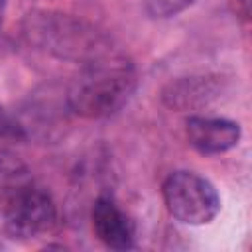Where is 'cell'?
Here are the masks:
<instances>
[{
  "instance_id": "obj_5",
  "label": "cell",
  "mask_w": 252,
  "mask_h": 252,
  "mask_svg": "<svg viewBox=\"0 0 252 252\" xmlns=\"http://www.w3.org/2000/svg\"><path fill=\"white\" fill-rule=\"evenodd\" d=\"M189 144L201 154H222L232 150L242 136L240 124L219 116H189L185 122Z\"/></svg>"
},
{
  "instance_id": "obj_8",
  "label": "cell",
  "mask_w": 252,
  "mask_h": 252,
  "mask_svg": "<svg viewBox=\"0 0 252 252\" xmlns=\"http://www.w3.org/2000/svg\"><path fill=\"white\" fill-rule=\"evenodd\" d=\"M195 0H144V10L154 20H167L181 14Z\"/></svg>"
},
{
  "instance_id": "obj_6",
  "label": "cell",
  "mask_w": 252,
  "mask_h": 252,
  "mask_svg": "<svg viewBox=\"0 0 252 252\" xmlns=\"http://www.w3.org/2000/svg\"><path fill=\"white\" fill-rule=\"evenodd\" d=\"M91 224L94 236L106 248L128 250L134 246V222L110 197H98L94 201Z\"/></svg>"
},
{
  "instance_id": "obj_1",
  "label": "cell",
  "mask_w": 252,
  "mask_h": 252,
  "mask_svg": "<svg viewBox=\"0 0 252 252\" xmlns=\"http://www.w3.org/2000/svg\"><path fill=\"white\" fill-rule=\"evenodd\" d=\"M138 85L136 69L124 57L104 55L83 67L67 91L69 108L89 120L118 112L134 94Z\"/></svg>"
},
{
  "instance_id": "obj_10",
  "label": "cell",
  "mask_w": 252,
  "mask_h": 252,
  "mask_svg": "<svg viewBox=\"0 0 252 252\" xmlns=\"http://www.w3.org/2000/svg\"><path fill=\"white\" fill-rule=\"evenodd\" d=\"M6 4H8V0H0V26H2V18L6 12Z\"/></svg>"
},
{
  "instance_id": "obj_3",
  "label": "cell",
  "mask_w": 252,
  "mask_h": 252,
  "mask_svg": "<svg viewBox=\"0 0 252 252\" xmlns=\"http://www.w3.org/2000/svg\"><path fill=\"white\" fill-rule=\"evenodd\" d=\"M4 230L14 240H33L47 234L57 220L51 195L30 179L10 187L4 205Z\"/></svg>"
},
{
  "instance_id": "obj_7",
  "label": "cell",
  "mask_w": 252,
  "mask_h": 252,
  "mask_svg": "<svg viewBox=\"0 0 252 252\" xmlns=\"http://www.w3.org/2000/svg\"><path fill=\"white\" fill-rule=\"evenodd\" d=\"M217 93L213 79L207 77H183L171 81L163 89V102L175 110H191L201 104H207Z\"/></svg>"
},
{
  "instance_id": "obj_4",
  "label": "cell",
  "mask_w": 252,
  "mask_h": 252,
  "mask_svg": "<svg viewBox=\"0 0 252 252\" xmlns=\"http://www.w3.org/2000/svg\"><path fill=\"white\" fill-rule=\"evenodd\" d=\"M163 203L173 219L191 226L215 220L220 211V197L215 185L195 171H173L161 187Z\"/></svg>"
},
{
  "instance_id": "obj_2",
  "label": "cell",
  "mask_w": 252,
  "mask_h": 252,
  "mask_svg": "<svg viewBox=\"0 0 252 252\" xmlns=\"http://www.w3.org/2000/svg\"><path fill=\"white\" fill-rule=\"evenodd\" d=\"M22 33L30 45L57 59L87 65L108 55L106 37L89 22L65 12L33 10L26 14Z\"/></svg>"
},
{
  "instance_id": "obj_9",
  "label": "cell",
  "mask_w": 252,
  "mask_h": 252,
  "mask_svg": "<svg viewBox=\"0 0 252 252\" xmlns=\"http://www.w3.org/2000/svg\"><path fill=\"white\" fill-rule=\"evenodd\" d=\"M28 136H26V130L24 126L10 114L6 112L2 106H0V142L2 144H8V142H24Z\"/></svg>"
}]
</instances>
